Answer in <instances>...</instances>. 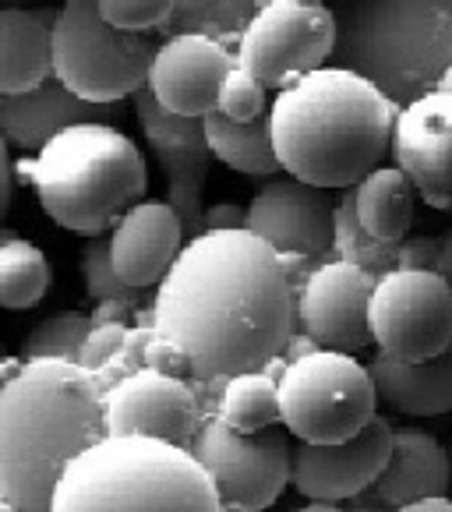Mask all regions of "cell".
<instances>
[{
	"mask_svg": "<svg viewBox=\"0 0 452 512\" xmlns=\"http://www.w3.org/2000/svg\"><path fill=\"white\" fill-rule=\"evenodd\" d=\"M135 325L177 343L191 378L219 382L283 361L297 332V290L262 237L205 230L184 244Z\"/></svg>",
	"mask_w": 452,
	"mask_h": 512,
	"instance_id": "1",
	"label": "cell"
},
{
	"mask_svg": "<svg viewBox=\"0 0 452 512\" xmlns=\"http://www.w3.org/2000/svg\"><path fill=\"white\" fill-rule=\"evenodd\" d=\"M103 438V389L82 364L22 361L0 382V495L50 512L64 470Z\"/></svg>",
	"mask_w": 452,
	"mask_h": 512,
	"instance_id": "2",
	"label": "cell"
},
{
	"mask_svg": "<svg viewBox=\"0 0 452 512\" xmlns=\"http://www.w3.org/2000/svg\"><path fill=\"white\" fill-rule=\"evenodd\" d=\"M400 106L357 71L325 64L276 92L269 135L283 174L329 191L357 188L392 152Z\"/></svg>",
	"mask_w": 452,
	"mask_h": 512,
	"instance_id": "3",
	"label": "cell"
},
{
	"mask_svg": "<svg viewBox=\"0 0 452 512\" xmlns=\"http://www.w3.org/2000/svg\"><path fill=\"white\" fill-rule=\"evenodd\" d=\"M18 177L32 184L39 209L53 223L85 241L110 234L149 191L142 149L110 121H85L53 135L18 163Z\"/></svg>",
	"mask_w": 452,
	"mask_h": 512,
	"instance_id": "4",
	"label": "cell"
},
{
	"mask_svg": "<svg viewBox=\"0 0 452 512\" xmlns=\"http://www.w3.org/2000/svg\"><path fill=\"white\" fill-rule=\"evenodd\" d=\"M50 512H223V505L191 449L106 435L64 470Z\"/></svg>",
	"mask_w": 452,
	"mask_h": 512,
	"instance_id": "5",
	"label": "cell"
},
{
	"mask_svg": "<svg viewBox=\"0 0 452 512\" xmlns=\"http://www.w3.org/2000/svg\"><path fill=\"white\" fill-rule=\"evenodd\" d=\"M332 64L375 82L396 106L438 89L452 68V0H347Z\"/></svg>",
	"mask_w": 452,
	"mask_h": 512,
	"instance_id": "6",
	"label": "cell"
},
{
	"mask_svg": "<svg viewBox=\"0 0 452 512\" xmlns=\"http://www.w3.org/2000/svg\"><path fill=\"white\" fill-rule=\"evenodd\" d=\"M156 43L149 32H121L99 15V0H64L53 25V78L78 99L113 106L149 82Z\"/></svg>",
	"mask_w": 452,
	"mask_h": 512,
	"instance_id": "7",
	"label": "cell"
},
{
	"mask_svg": "<svg viewBox=\"0 0 452 512\" xmlns=\"http://www.w3.org/2000/svg\"><path fill=\"white\" fill-rule=\"evenodd\" d=\"M375 417V378L354 354L311 350L279 371V424L297 442H347Z\"/></svg>",
	"mask_w": 452,
	"mask_h": 512,
	"instance_id": "8",
	"label": "cell"
},
{
	"mask_svg": "<svg viewBox=\"0 0 452 512\" xmlns=\"http://www.w3.org/2000/svg\"><path fill=\"white\" fill-rule=\"evenodd\" d=\"M339 43V18L329 4L269 0L255 11L234 57L265 89L283 92L304 75L325 68Z\"/></svg>",
	"mask_w": 452,
	"mask_h": 512,
	"instance_id": "9",
	"label": "cell"
},
{
	"mask_svg": "<svg viewBox=\"0 0 452 512\" xmlns=\"http://www.w3.org/2000/svg\"><path fill=\"white\" fill-rule=\"evenodd\" d=\"M191 452L209 470L223 512H265L294 477V445L283 424L241 435L219 417H205Z\"/></svg>",
	"mask_w": 452,
	"mask_h": 512,
	"instance_id": "10",
	"label": "cell"
},
{
	"mask_svg": "<svg viewBox=\"0 0 452 512\" xmlns=\"http://www.w3.org/2000/svg\"><path fill=\"white\" fill-rule=\"evenodd\" d=\"M371 339L392 361H428L452 347V287L435 269H392L371 290Z\"/></svg>",
	"mask_w": 452,
	"mask_h": 512,
	"instance_id": "11",
	"label": "cell"
},
{
	"mask_svg": "<svg viewBox=\"0 0 452 512\" xmlns=\"http://www.w3.org/2000/svg\"><path fill=\"white\" fill-rule=\"evenodd\" d=\"M339 195L315 188L297 177H272L248 202L244 230L262 237L279 255L294 290L311 276L315 265L332 258V223H336Z\"/></svg>",
	"mask_w": 452,
	"mask_h": 512,
	"instance_id": "12",
	"label": "cell"
},
{
	"mask_svg": "<svg viewBox=\"0 0 452 512\" xmlns=\"http://www.w3.org/2000/svg\"><path fill=\"white\" fill-rule=\"evenodd\" d=\"M205 417L209 410L191 378L163 375L152 368L131 371L103 392V424L110 438H156L191 449Z\"/></svg>",
	"mask_w": 452,
	"mask_h": 512,
	"instance_id": "13",
	"label": "cell"
},
{
	"mask_svg": "<svg viewBox=\"0 0 452 512\" xmlns=\"http://www.w3.org/2000/svg\"><path fill=\"white\" fill-rule=\"evenodd\" d=\"M135 117L142 124L145 142L152 145V156L166 174V205L181 216L184 234L198 237L205 219L202 191L212 170V149L205 138V117H181L156 103L149 89L135 92Z\"/></svg>",
	"mask_w": 452,
	"mask_h": 512,
	"instance_id": "14",
	"label": "cell"
},
{
	"mask_svg": "<svg viewBox=\"0 0 452 512\" xmlns=\"http://www.w3.org/2000/svg\"><path fill=\"white\" fill-rule=\"evenodd\" d=\"M371 290L375 276L343 258H325L297 290V332L318 350L361 354L371 347Z\"/></svg>",
	"mask_w": 452,
	"mask_h": 512,
	"instance_id": "15",
	"label": "cell"
},
{
	"mask_svg": "<svg viewBox=\"0 0 452 512\" xmlns=\"http://www.w3.org/2000/svg\"><path fill=\"white\" fill-rule=\"evenodd\" d=\"M389 156L424 205L452 212V92L431 89L400 106Z\"/></svg>",
	"mask_w": 452,
	"mask_h": 512,
	"instance_id": "16",
	"label": "cell"
},
{
	"mask_svg": "<svg viewBox=\"0 0 452 512\" xmlns=\"http://www.w3.org/2000/svg\"><path fill=\"white\" fill-rule=\"evenodd\" d=\"M392 424L378 414L364 431L347 442L308 445L297 442L294 449V484L308 502H347L361 491L375 488L378 474L385 470L392 449Z\"/></svg>",
	"mask_w": 452,
	"mask_h": 512,
	"instance_id": "17",
	"label": "cell"
},
{
	"mask_svg": "<svg viewBox=\"0 0 452 512\" xmlns=\"http://www.w3.org/2000/svg\"><path fill=\"white\" fill-rule=\"evenodd\" d=\"M234 64V50L212 36H198V32L166 36L156 46L145 89L156 96L163 110L181 117H209Z\"/></svg>",
	"mask_w": 452,
	"mask_h": 512,
	"instance_id": "18",
	"label": "cell"
},
{
	"mask_svg": "<svg viewBox=\"0 0 452 512\" xmlns=\"http://www.w3.org/2000/svg\"><path fill=\"white\" fill-rule=\"evenodd\" d=\"M106 241H110L113 269L121 272L128 287L142 294L149 287H159L166 272L174 269L177 255L188 244V234H184L181 216L166 205V198H145L117 219Z\"/></svg>",
	"mask_w": 452,
	"mask_h": 512,
	"instance_id": "19",
	"label": "cell"
},
{
	"mask_svg": "<svg viewBox=\"0 0 452 512\" xmlns=\"http://www.w3.org/2000/svg\"><path fill=\"white\" fill-rule=\"evenodd\" d=\"M110 117L113 106L85 103L71 89H64L57 78L29 92H18V96H0V138L11 149H22L29 156L43 149L53 135L75 128V124L110 121Z\"/></svg>",
	"mask_w": 452,
	"mask_h": 512,
	"instance_id": "20",
	"label": "cell"
},
{
	"mask_svg": "<svg viewBox=\"0 0 452 512\" xmlns=\"http://www.w3.org/2000/svg\"><path fill=\"white\" fill-rule=\"evenodd\" d=\"M452 484L449 449L421 428H396L385 470L375 481V495L389 509L445 498Z\"/></svg>",
	"mask_w": 452,
	"mask_h": 512,
	"instance_id": "21",
	"label": "cell"
},
{
	"mask_svg": "<svg viewBox=\"0 0 452 512\" xmlns=\"http://www.w3.org/2000/svg\"><path fill=\"white\" fill-rule=\"evenodd\" d=\"M57 8H0V96H18L53 78Z\"/></svg>",
	"mask_w": 452,
	"mask_h": 512,
	"instance_id": "22",
	"label": "cell"
},
{
	"mask_svg": "<svg viewBox=\"0 0 452 512\" xmlns=\"http://www.w3.org/2000/svg\"><path fill=\"white\" fill-rule=\"evenodd\" d=\"M368 371L385 407L407 417L452 414V347L428 361H392L375 354Z\"/></svg>",
	"mask_w": 452,
	"mask_h": 512,
	"instance_id": "23",
	"label": "cell"
},
{
	"mask_svg": "<svg viewBox=\"0 0 452 512\" xmlns=\"http://www.w3.org/2000/svg\"><path fill=\"white\" fill-rule=\"evenodd\" d=\"M417 191L407 181L400 166L382 163L378 170H371L361 184L354 188V205H357V219L378 241H392L400 244L410 237V226L417 219Z\"/></svg>",
	"mask_w": 452,
	"mask_h": 512,
	"instance_id": "24",
	"label": "cell"
},
{
	"mask_svg": "<svg viewBox=\"0 0 452 512\" xmlns=\"http://www.w3.org/2000/svg\"><path fill=\"white\" fill-rule=\"evenodd\" d=\"M272 368V364H269ZM241 371L234 378H219L216 400L209 403V417H219L226 428L255 435L279 424V371Z\"/></svg>",
	"mask_w": 452,
	"mask_h": 512,
	"instance_id": "25",
	"label": "cell"
},
{
	"mask_svg": "<svg viewBox=\"0 0 452 512\" xmlns=\"http://www.w3.org/2000/svg\"><path fill=\"white\" fill-rule=\"evenodd\" d=\"M205 138H209L212 156L237 174L255 177V181H272L276 174H283L276 149H272L269 113L258 121H230L219 110H212L205 117Z\"/></svg>",
	"mask_w": 452,
	"mask_h": 512,
	"instance_id": "26",
	"label": "cell"
},
{
	"mask_svg": "<svg viewBox=\"0 0 452 512\" xmlns=\"http://www.w3.org/2000/svg\"><path fill=\"white\" fill-rule=\"evenodd\" d=\"M53 283L50 258L39 244L0 226V308H36Z\"/></svg>",
	"mask_w": 452,
	"mask_h": 512,
	"instance_id": "27",
	"label": "cell"
},
{
	"mask_svg": "<svg viewBox=\"0 0 452 512\" xmlns=\"http://www.w3.org/2000/svg\"><path fill=\"white\" fill-rule=\"evenodd\" d=\"M255 11L258 0H174V11L166 18L163 32L166 36L198 32V36H212L237 50Z\"/></svg>",
	"mask_w": 452,
	"mask_h": 512,
	"instance_id": "28",
	"label": "cell"
},
{
	"mask_svg": "<svg viewBox=\"0 0 452 512\" xmlns=\"http://www.w3.org/2000/svg\"><path fill=\"white\" fill-rule=\"evenodd\" d=\"M400 244L371 237L361 226V219H357L354 188L339 191L336 223H332V255L343 258V262H350V265H357V269H364L368 276L382 279L385 272L400 269Z\"/></svg>",
	"mask_w": 452,
	"mask_h": 512,
	"instance_id": "29",
	"label": "cell"
},
{
	"mask_svg": "<svg viewBox=\"0 0 452 512\" xmlns=\"http://www.w3.org/2000/svg\"><path fill=\"white\" fill-rule=\"evenodd\" d=\"M92 332V318L85 311H57L46 315L25 332L22 357L25 361H75L82 354L85 336Z\"/></svg>",
	"mask_w": 452,
	"mask_h": 512,
	"instance_id": "30",
	"label": "cell"
},
{
	"mask_svg": "<svg viewBox=\"0 0 452 512\" xmlns=\"http://www.w3.org/2000/svg\"><path fill=\"white\" fill-rule=\"evenodd\" d=\"M82 279H85V294L92 297V304L99 301H121V304H138V290L128 287L121 279V272L113 269L110 258V241L106 237H92L82 248Z\"/></svg>",
	"mask_w": 452,
	"mask_h": 512,
	"instance_id": "31",
	"label": "cell"
},
{
	"mask_svg": "<svg viewBox=\"0 0 452 512\" xmlns=\"http://www.w3.org/2000/svg\"><path fill=\"white\" fill-rule=\"evenodd\" d=\"M216 110L223 113V117H230V121H258V117L269 113V89H265L251 71L234 64L230 75H226L223 89H219Z\"/></svg>",
	"mask_w": 452,
	"mask_h": 512,
	"instance_id": "32",
	"label": "cell"
},
{
	"mask_svg": "<svg viewBox=\"0 0 452 512\" xmlns=\"http://www.w3.org/2000/svg\"><path fill=\"white\" fill-rule=\"evenodd\" d=\"M174 0H99V15L121 32H163Z\"/></svg>",
	"mask_w": 452,
	"mask_h": 512,
	"instance_id": "33",
	"label": "cell"
},
{
	"mask_svg": "<svg viewBox=\"0 0 452 512\" xmlns=\"http://www.w3.org/2000/svg\"><path fill=\"white\" fill-rule=\"evenodd\" d=\"M131 322H99L92 325V332L85 336L82 343V354H78V364L89 371L92 378L106 368V364L117 357V350L124 347V339H128Z\"/></svg>",
	"mask_w": 452,
	"mask_h": 512,
	"instance_id": "34",
	"label": "cell"
},
{
	"mask_svg": "<svg viewBox=\"0 0 452 512\" xmlns=\"http://www.w3.org/2000/svg\"><path fill=\"white\" fill-rule=\"evenodd\" d=\"M149 339H152V325H131L128 329V339H124V347L117 350L110 364L96 375V385L99 389H110L117 385L121 378H128L131 371H142L145 368V354H149Z\"/></svg>",
	"mask_w": 452,
	"mask_h": 512,
	"instance_id": "35",
	"label": "cell"
},
{
	"mask_svg": "<svg viewBox=\"0 0 452 512\" xmlns=\"http://www.w3.org/2000/svg\"><path fill=\"white\" fill-rule=\"evenodd\" d=\"M145 368L163 371V375H177V378H188L191 375V364H188V357H184V350L177 347V343H170V339L156 336V332H152V339H149Z\"/></svg>",
	"mask_w": 452,
	"mask_h": 512,
	"instance_id": "36",
	"label": "cell"
},
{
	"mask_svg": "<svg viewBox=\"0 0 452 512\" xmlns=\"http://www.w3.org/2000/svg\"><path fill=\"white\" fill-rule=\"evenodd\" d=\"M442 258V237H407L400 244V269H435Z\"/></svg>",
	"mask_w": 452,
	"mask_h": 512,
	"instance_id": "37",
	"label": "cell"
},
{
	"mask_svg": "<svg viewBox=\"0 0 452 512\" xmlns=\"http://www.w3.org/2000/svg\"><path fill=\"white\" fill-rule=\"evenodd\" d=\"M248 223V205L241 202H212L205 209V219H202V234L205 230H244Z\"/></svg>",
	"mask_w": 452,
	"mask_h": 512,
	"instance_id": "38",
	"label": "cell"
},
{
	"mask_svg": "<svg viewBox=\"0 0 452 512\" xmlns=\"http://www.w3.org/2000/svg\"><path fill=\"white\" fill-rule=\"evenodd\" d=\"M15 181H18V166L11 163V145L0 138V226H4L11 202H15Z\"/></svg>",
	"mask_w": 452,
	"mask_h": 512,
	"instance_id": "39",
	"label": "cell"
},
{
	"mask_svg": "<svg viewBox=\"0 0 452 512\" xmlns=\"http://www.w3.org/2000/svg\"><path fill=\"white\" fill-rule=\"evenodd\" d=\"M128 311H131V304L99 301L96 308L89 311V318H92V325H99V322H128Z\"/></svg>",
	"mask_w": 452,
	"mask_h": 512,
	"instance_id": "40",
	"label": "cell"
},
{
	"mask_svg": "<svg viewBox=\"0 0 452 512\" xmlns=\"http://www.w3.org/2000/svg\"><path fill=\"white\" fill-rule=\"evenodd\" d=\"M392 512H452V498H428V502H414V505H403V509H392Z\"/></svg>",
	"mask_w": 452,
	"mask_h": 512,
	"instance_id": "41",
	"label": "cell"
},
{
	"mask_svg": "<svg viewBox=\"0 0 452 512\" xmlns=\"http://www.w3.org/2000/svg\"><path fill=\"white\" fill-rule=\"evenodd\" d=\"M438 272L449 279V287H452V230L442 237V258H438Z\"/></svg>",
	"mask_w": 452,
	"mask_h": 512,
	"instance_id": "42",
	"label": "cell"
},
{
	"mask_svg": "<svg viewBox=\"0 0 452 512\" xmlns=\"http://www.w3.org/2000/svg\"><path fill=\"white\" fill-rule=\"evenodd\" d=\"M297 512H339L332 502H308L304 509H297Z\"/></svg>",
	"mask_w": 452,
	"mask_h": 512,
	"instance_id": "43",
	"label": "cell"
},
{
	"mask_svg": "<svg viewBox=\"0 0 452 512\" xmlns=\"http://www.w3.org/2000/svg\"><path fill=\"white\" fill-rule=\"evenodd\" d=\"M438 89L452 92V68H449V71H445V78H442V82H438Z\"/></svg>",
	"mask_w": 452,
	"mask_h": 512,
	"instance_id": "44",
	"label": "cell"
},
{
	"mask_svg": "<svg viewBox=\"0 0 452 512\" xmlns=\"http://www.w3.org/2000/svg\"><path fill=\"white\" fill-rule=\"evenodd\" d=\"M0 512H18V509H15V505H11V502H8V498L0 495Z\"/></svg>",
	"mask_w": 452,
	"mask_h": 512,
	"instance_id": "45",
	"label": "cell"
},
{
	"mask_svg": "<svg viewBox=\"0 0 452 512\" xmlns=\"http://www.w3.org/2000/svg\"><path fill=\"white\" fill-rule=\"evenodd\" d=\"M449 463H452V456H449ZM449 491H452V484H449Z\"/></svg>",
	"mask_w": 452,
	"mask_h": 512,
	"instance_id": "46",
	"label": "cell"
}]
</instances>
